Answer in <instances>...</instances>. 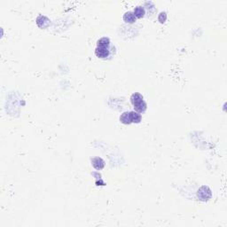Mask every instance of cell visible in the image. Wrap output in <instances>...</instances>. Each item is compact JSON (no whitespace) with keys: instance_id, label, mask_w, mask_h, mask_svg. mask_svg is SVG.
I'll return each mask as SVG.
<instances>
[{"instance_id":"1","label":"cell","mask_w":227,"mask_h":227,"mask_svg":"<svg viewBox=\"0 0 227 227\" xmlns=\"http://www.w3.org/2000/svg\"><path fill=\"white\" fill-rule=\"evenodd\" d=\"M131 102L134 106L135 111L139 113V114L145 113L146 108H147V105L144 100L143 96L139 92H135L131 96Z\"/></svg>"},{"instance_id":"4","label":"cell","mask_w":227,"mask_h":227,"mask_svg":"<svg viewBox=\"0 0 227 227\" xmlns=\"http://www.w3.org/2000/svg\"><path fill=\"white\" fill-rule=\"evenodd\" d=\"M123 21L126 22V23H134V22L137 21V18L135 17L133 12H126L124 14H123Z\"/></svg>"},{"instance_id":"6","label":"cell","mask_w":227,"mask_h":227,"mask_svg":"<svg viewBox=\"0 0 227 227\" xmlns=\"http://www.w3.org/2000/svg\"><path fill=\"white\" fill-rule=\"evenodd\" d=\"M130 116H131V120L132 123H139L142 120V116L141 115L136 112V111H131L130 112Z\"/></svg>"},{"instance_id":"10","label":"cell","mask_w":227,"mask_h":227,"mask_svg":"<svg viewBox=\"0 0 227 227\" xmlns=\"http://www.w3.org/2000/svg\"><path fill=\"white\" fill-rule=\"evenodd\" d=\"M166 19H167V14L166 12H161V13L159 14V16H158V20H159V22H161V23L165 22Z\"/></svg>"},{"instance_id":"5","label":"cell","mask_w":227,"mask_h":227,"mask_svg":"<svg viewBox=\"0 0 227 227\" xmlns=\"http://www.w3.org/2000/svg\"><path fill=\"white\" fill-rule=\"evenodd\" d=\"M133 13H134V15H135L136 18H139V19L143 18L145 16V14H146V9H145L144 6H137V7H135Z\"/></svg>"},{"instance_id":"3","label":"cell","mask_w":227,"mask_h":227,"mask_svg":"<svg viewBox=\"0 0 227 227\" xmlns=\"http://www.w3.org/2000/svg\"><path fill=\"white\" fill-rule=\"evenodd\" d=\"M91 164H92V166L94 167L96 170H100L104 169V167L106 165V162L100 157H94V158L91 159Z\"/></svg>"},{"instance_id":"7","label":"cell","mask_w":227,"mask_h":227,"mask_svg":"<svg viewBox=\"0 0 227 227\" xmlns=\"http://www.w3.org/2000/svg\"><path fill=\"white\" fill-rule=\"evenodd\" d=\"M120 122L123 123V124H131L132 123L131 120V116H130V112H124L122 113L120 116Z\"/></svg>"},{"instance_id":"2","label":"cell","mask_w":227,"mask_h":227,"mask_svg":"<svg viewBox=\"0 0 227 227\" xmlns=\"http://www.w3.org/2000/svg\"><path fill=\"white\" fill-rule=\"evenodd\" d=\"M115 52L114 46H97L95 49V54L100 59H108L113 55Z\"/></svg>"},{"instance_id":"9","label":"cell","mask_w":227,"mask_h":227,"mask_svg":"<svg viewBox=\"0 0 227 227\" xmlns=\"http://www.w3.org/2000/svg\"><path fill=\"white\" fill-rule=\"evenodd\" d=\"M97 46H111L110 39L106 37H101L97 42Z\"/></svg>"},{"instance_id":"8","label":"cell","mask_w":227,"mask_h":227,"mask_svg":"<svg viewBox=\"0 0 227 227\" xmlns=\"http://www.w3.org/2000/svg\"><path fill=\"white\" fill-rule=\"evenodd\" d=\"M207 188H208V187H207ZM204 189H205V186H204ZM198 194H203V195H200V196H199L200 198V200H209L211 197V191L210 190V188L207 189V192L204 193L203 188L201 187V188L199 190V193H198Z\"/></svg>"}]
</instances>
